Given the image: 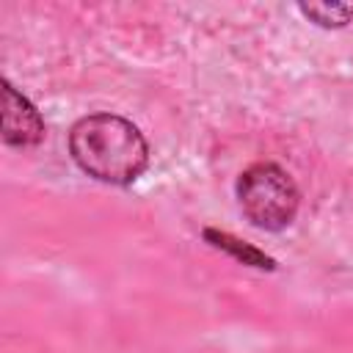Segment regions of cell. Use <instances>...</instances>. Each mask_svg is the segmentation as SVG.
<instances>
[{
  "mask_svg": "<svg viewBox=\"0 0 353 353\" xmlns=\"http://www.w3.org/2000/svg\"><path fill=\"white\" fill-rule=\"evenodd\" d=\"M74 163L94 179L108 185H130L149 163V146L141 130L113 113H91L69 132Z\"/></svg>",
  "mask_w": 353,
  "mask_h": 353,
  "instance_id": "6da1fadb",
  "label": "cell"
},
{
  "mask_svg": "<svg viewBox=\"0 0 353 353\" xmlns=\"http://www.w3.org/2000/svg\"><path fill=\"white\" fill-rule=\"evenodd\" d=\"M243 215L259 229H284L298 212V188L273 163H254L237 179Z\"/></svg>",
  "mask_w": 353,
  "mask_h": 353,
  "instance_id": "7a4b0ae2",
  "label": "cell"
},
{
  "mask_svg": "<svg viewBox=\"0 0 353 353\" xmlns=\"http://www.w3.org/2000/svg\"><path fill=\"white\" fill-rule=\"evenodd\" d=\"M44 135L39 110L11 85L3 83V141L11 146H33Z\"/></svg>",
  "mask_w": 353,
  "mask_h": 353,
  "instance_id": "3957f363",
  "label": "cell"
},
{
  "mask_svg": "<svg viewBox=\"0 0 353 353\" xmlns=\"http://www.w3.org/2000/svg\"><path fill=\"white\" fill-rule=\"evenodd\" d=\"M301 11L323 28H342L353 17V6L347 3H303Z\"/></svg>",
  "mask_w": 353,
  "mask_h": 353,
  "instance_id": "277c9868",
  "label": "cell"
}]
</instances>
